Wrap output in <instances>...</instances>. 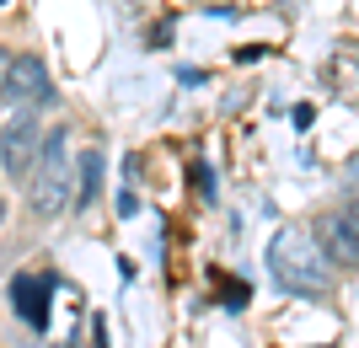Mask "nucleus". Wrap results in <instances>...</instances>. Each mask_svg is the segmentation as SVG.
<instances>
[{
  "label": "nucleus",
  "instance_id": "f257e3e1",
  "mask_svg": "<svg viewBox=\"0 0 359 348\" xmlns=\"http://www.w3.org/2000/svg\"><path fill=\"white\" fill-rule=\"evenodd\" d=\"M269 273L290 295H327L332 289V258L322 252V236L311 225H285L269 242Z\"/></svg>",
  "mask_w": 359,
  "mask_h": 348
},
{
  "label": "nucleus",
  "instance_id": "0eeeda50",
  "mask_svg": "<svg viewBox=\"0 0 359 348\" xmlns=\"http://www.w3.org/2000/svg\"><path fill=\"white\" fill-rule=\"evenodd\" d=\"M327 81L338 97H348V102H359V48H338L327 64Z\"/></svg>",
  "mask_w": 359,
  "mask_h": 348
},
{
  "label": "nucleus",
  "instance_id": "f8f14e48",
  "mask_svg": "<svg viewBox=\"0 0 359 348\" xmlns=\"http://www.w3.org/2000/svg\"><path fill=\"white\" fill-rule=\"evenodd\" d=\"M60 348H70V343H60Z\"/></svg>",
  "mask_w": 359,
  "mask_h": 348
},
{
  "label": "nucleus",
  "instance_id": "423d86ee",
  "mask_svg": "<svg viewBox=\"0 0 359 348\" xmlns=\"http://www.w3.org/2000/svg\"><path fill=\"white\" fill-rule=\"evenodd\" d=\"M11 97H16L22 107H43V102H54V86H48L43 60H32V54H22V60H16V70H11Z\"/></svg>",
  "mask_w": 359,
  "mask_h": 348
},
{
  "label": "nucleus",
  "instance_id": "7ed1b4c3",
  "mask_svg": "<svg viewBox=\"0 0 359 348\" xmlns=\"http://www.w3.org/2000/svg\"><path fill=\"white\" fill-rule=\"evenodd\" d=\"M43 123H38V113L32 107H22V113H11L6 118V129H0V167L11 172L16 182L32 177V167H38V151H43Z\"/></svg>",
  "mask_w": 359,
  "mask_h": 348
},
{
  "label": "nucleus",
  "instance_id": "20e7f679",
  "mask_svg": "<svg viewBox=\"0 0 359 348\" xmlns=\"http://www.w3.org/2000/svg\"><path fill=\"white\" fill-rule=\"evenodd\" d=\"M322 252L332 258V268H359V214L338 209L322 220Z\"/></svg>",
  "mask_w": 359,
  "mask_h": 348
},
{
  "label": "nucleus",
  "instance_id": "f03ea898",
  "mask_svg": "<svg viewBox=\"0 0 359 348\" xmlns=\"http://www.w3.org/2000/svg\"><path fill=\"white\" fill-rule=\"evenodd\" d=\"M27 193H32V209L43 220H54V214H65V204H75V167L65 155V129H48L43 134L38 167L27 177Z\"/></svg>",
  "mask_w": 359,
  "mask_h": 348
},
{
  "label": "nucleus",
  "instance_id": "39448f33",
  "mask_svg": "<svg viewBox=\"0 0 359 348\" xmlns=\"http://www.w3.org/2000/svg\"><path fill=\"white\" fill-rule=\"evenodd\" d=\"M11 311L27 321L32 333H43V327H48V279H38V273H16V279H11Z\"/></svg>",
  "mask_w": 359,
  "mask_h": 348
},
{
  "label": "nucleus",
  "instance_id": "1a4fd4ad",
  "mask_svg": "<svg viewBox=\"0 0 359 348\" xmlns=\"http://www.w3.org/2000/svg\"><path fill=\"white\" fill-rule=\"evenodd\" d=\"M11 70H16V54H11V48H0V102L11 97Z\"/></svg>",
  "mask_w": 359,
  "mask_h": 348
},
{
  "label": "nucleus",
  "instance_id": "9b49d317",
  "mask_svg": "<svg viewBox=\"0 0 359 348\" xmlns=\"http://www.w3.org/2000/svg\"><path fill=\"white\" fill-rule=\"evenodd\" d=\"M0 225H6V198H0Z\"/></svg>",
  "mask_w": 359,
  "mask_h": 348
},
{
  "label": "nucleus",
  "instance_id": "9d476101",
  "mask_svg": "<svg viewBox=\"0 0 359 348\" xmlns=\"http://www.w3.org/2000/svg\"><path fill=\"white\" fill-rule=\"evenodd\" d=\"M91 337H97V348H113V333H107V316H91Z\"/></svg>",
  "mask_w": 359,
  "mask_h": 348
},
{
  "label": "nucleus",
  "instance_id": "6e6552de",
  "mask_svg": "<svg viewBox=\"0 0 359 348\" xmlns=\"http://www.w3.org/2000/svg\"><path fill=\"white\" fill-rule=\"evenodd\" d=\"M75 172H81V177H75V209H91V198H97V182H102V151H86Z\"/></svg>",
  "mask_w": 359,
  "mask_h": 348
}]
</instances>
